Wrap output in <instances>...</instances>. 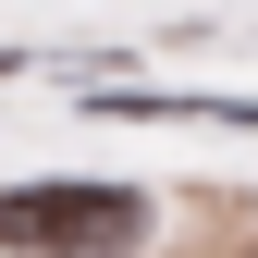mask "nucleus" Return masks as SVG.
<instances>
[{"label": "nucleus", "mask_w": 258, "mask_h": 258, "mask_svg": "<svg viewBox=\"0 0 258 258\" xmlns=\"http://www.w3.org/2000/svg\"><path fill=\"white\" fill-rule=\"evenodd\" d=\"M0 246L13 258H123L148 246V197L136 184H0Z\"/></svg>", "instance_id": "1"}]
</instances>
